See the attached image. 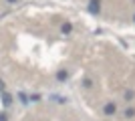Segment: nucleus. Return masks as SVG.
Returning <instances> with one entry per match:
<instances>
[{"instance_id": "1", "label": "nucleus", "mask_w": 135, "mask_h": 121, "mask_svg": "<svg viewBox=\"0 0 135 121\" xmlns=\"http://www.w3.org/2000/svg\"><path fill=\"white\" fill-rule=\"evenodd\" d=\"M103 113H105V117H113L117 113V105L113 103V101H107V103L103 105Z\"/></svg>"}, {"instance_id": "2", "label": "nucleus", "mask_w": 135, "mask_h": 121, "mask_svg": "<svg viewBox=\"0 0 135 121\" xmlns=\"http://www.w3.org/2000/svg\"><path fill=\"white\" fill-rule=\"evenodd\" d=\"M89 12L91 14H99L101 12V0H89Z\"/></svg>"}, {"instance_id": "3", "label": "nucleus", "mask_w": 135, "mask_h": 121, "mask_svg": "<svg viewBox=\"0 0 135 121\" xmlns=\"http://www.w3.org/2000/svg\"><path fill=\"white\" fill-rule=\"evenodd\" d=\"M56 79L61 81V83H62V81H67V79H69V71H65V69L56 71Z\"/></svg>"}, {"instance_id": "4", "label": "nucleus", "mask_w": 135, "mask_h": 121, "mask_svg": "<svg viewBox=\"0 0 135 121\" xmlns=\"http://www.w3.org/2000/svg\"><path fill=\"white\" fill-rule=\"evenodd\" d=\"M2 105H4V107L12 105V95H8V93H2Z\"/></svg>"}, {"instance_id": "5", "label": "nucleus", "mask_w": 135, "mask_h": 121, "mask_svg": "<svg viewBox=\"0 0 135 121\" xmlns=\"http://www.w3.org/2000/svg\"><path fill=\"white\" fill-rule=\"evenodd\" d=\"M123 117H127V119H133V117H135V109H133V107H127V109L123 111Z\"/></svg>"}, {"instance_id": "6", "label": "nucleus", "mask_w": 135, "mask_h": 121, "mask_svg": "<svg viewBox=\"0 0 135 121\" xmlns=\"http://www.w3.org/2000/svg\"><path fill=\"white\" fill-rule=\"evenodd\" d=\"M61 30H62V35H69V32L73 30V24H71V22H65V24L61 26Z\"/></svg>"}, {"instance_id": "7", "label": "nucleus", "mask_w": 135, "mask_h": 121, "mask_svg": "<svg viewBox=\"0 0 135 121\" xmlns=\"http://www.w3.org/2000/svg\"><path fill=\"white\" fill-rule=\"evenodd\" d=\"M123 97H125V99H127V101H131V99H133V97H135V91H131V89H127V91H125V93H123Z\"/></svg>"}, {"instance_id": "8", "label": "nucleus", "mask_w": 135, "mask_h": 121, "mask_svg": "<svg viewBox=\"0 0 135 121\" xmlns=\"http://www.w3.org/2000/svg\"><path fill=\"white\" fill-rule=\"evenodd\" d=\"M83 85H85V89H91V87H93V81H91V79H85Z\"/></svg>"}, {"instance_id": "9", "label": "nucleus", "mask_w": 135, "mask_h": 121, "mask_svg": "<svg viewBox=\"0 0 135 121\" xmlns=\"http://www.w3.org/2000/svg\"><path fill=\"white\" fill-rule=\"evenodd\" d=\"M0 121H8V115H6L4 111H2V113H0Z\"/></svg>"}, {"instance_id": "10", "label": "nucleus", "mask_w": 135, "mask_h": 121, "mask_svg": "<svg viewBox=\"0 0 135 121\" xmlns=\"http://www.w3.org/2000/svg\"><path fill=\"white\" fill-rule=\"evenodd\" d=\"M4 87H6V85H4V81L0 79V93H4Z\"/></svg>"}, {"instance_id": "11", "label": "nucleus", "mask_w": 135, "mask_h": 121, "mask_svg": "<svg viewBox=\"0 0 135 121\" xmlns=\"http://www.w3.org/2000/svg\"><path fill=\"white\" fill-rule=\"evenodd\" d=\"M6 2H8V4H16L18 0H6Z\"/></svg>"}, {"instance_id": "12", "label": "nucleus", "mask_w": 135, "mask_h": 121, "mask_svg": "<svg viewBox=\"0 0 135 121\" xmlns=\"http://www.w3.org/2000/svg\"><path fill=\"white\" fill-rule=\"evenodd\" d=\"M133 20H135V14H133Z\"/></svg>"}]
</instances>
